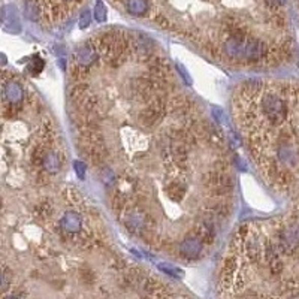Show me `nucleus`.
Here are the masks:
<instances>
[{"label":"nucleus","mask_w":299,"mask_h":299,"mask_svg":"<svg viewBox=\"0 0 299 299\" xmlns=\"http://www.w3.org/2000/svg\"><path fill=\"white\" fill-rule=\"evenodd\" d=\"M224 50L234 58H247V60H259L265 54L263 42L257 39H247L244 35L230 36L224 44Z\"/></svg>","instance_id":"1"},{"label":"nucleus","mask_w":299,"mask_h":299,"mask_svg":"<svg viewBox=\"0 0 299 299\" xmlns=\"http://www.w3.org/2000/svg\"><path fill=\"white\" fill-rule=\"evenodd\" d=\"M262 111L267 117V120L272 124H281L287 118V105L286 102L275 96V94H267L262 99Z\"/></svg>","instance_id":"2"},{"label":"nucleus","mask_w":299,"mask_h":299,"mask_svg":"<svg viewBox=\"0 0 299 299\" xmlns=\"http://www.w3.org/2000/svg\"><path fill=\"white\" fill-rule=\"evenodd\" d=\"M163 117V105L162 104H153L148 108H145L139 114V121L145 126H153L159 123Z\"/></svg>","instance_id":"3"},{"label":"nucleus","mask_w":299,"mask_h":299,"mask_svg":"<svg viewBox=\"0 0 299 299\" xmlns=\"http://www.w3.org/2000/svg\"><path fill=\"white\" fill-rule=\"evenodd\" d=\"M3 96H5L6 102H9L11 105H17L24 99V91L18 82L9 81L3 87Z\"/></svg>","instance_id":"4"},{"label":"nucleus","mask_w":299,"mask_h":299,"mask_svg":"<svg viewBox=\"0 0 299 299\" xmlns=\"http://www.w3.org/2000/svg\"><path fill=\"white\" fill-rule=\"evenodd\" d=\"M204 250V244H202V240H197V238H187L184 240L181 245H180V251L184 257H189V259H194L197 257Z\"/></svg>","instance_id":"5"},{"label":"nucleus","mask_w":299,"mask_h":299,"mask_svg":"<svg viewBox=\"0 0 299 299\" xmlns=\"http://www.w3.org/2000/svg\"><path fill=\"white\" fill-rule=\"evenodd\" d=\"M60 224H61V229H63V230L71 232V234H75V232H80V230H81L82 218L80 214L69 211V213H66V214L63 216Z\"/></svg>","instance_id":"6"},{"label":"nucleus","mask_w":299,"mask_h":299,"mask_svg":"<svg viewBox=\"0 0 299 299\" xmlns=\"http://www.w3.org/2000/svg\"><path fill=\"white\" fill-rule=\"evenodd\" d=\"M94 60H96V50H94V47L85 44V45H82V47H80L77 50V61L81 66H90Z\"/></svg>","instance_id":"7"},{"label":"nucleus","mask_w":299,"mask_h":299,"mask_svg":"<svg viewBox=\"0 0 299 299\" xmlns=\"http://www.w3.org/2000/svg\"><path fill=\"white\" fill-rule=\"evenodd\" d=\"M166 193L172 201H181L187 193V186L181 181H174L169 186H166Z\"/></svg>","instance_id":"8"},{"label":"nucleus","mask_w":299,"mask_h":299,"mask_svg":"<svg viewBox=\"0 0 299 299\" xmlns=\"http://www.w3.org/2000/svg\"><path fill=\"white\" fill-rule=\"evenodd\" d=\"M127 6V11L135 15V17H139V15H144L148 9V2L147 0H127L126 3Z\"/></svg>","instance_id":"9"},{"label":"nucleus","mask_w":299,"mask_h":299,"mask_svg":"<svg viewBox=\"0 0 299 299\" xmlns=\"http://www.w3.org/2000/svg\"><path fill=\"white\" fill-rule=\"evenodd\" d=\"M42 164L48 172H57L60 169V159L55 153L50 151L42 157Z\"/></svg>","instance_id":"10"},{"label":"nucleus","mask_w":299,"mask_h":299,"mask_svg":"<svg viewBox=\"0 0 299 299\" xmlns=\"http://www.w3.org/2000/svg\"><path fill=\"white\" fill-rule=\"evenodd\" d=\"M94 17H96V20L97 21H105L107 20V8H105V5L99 0L97 3H96V6H94Z\"/></svg>","instance_id":"11"},{"label":"nucleus","mask_w":299,"mask_h":299,"mask_svg":"<svg viewBox=\"0 0 299 299\" xmlns=\"http://www.w3.org/2000/svg\"><path fill=\"white\" fill-rule=\"evenodd\" d=\"M24 8H26V14H27V17L30 20H36L38 18V5H36L35 0H27Z\"/></svg>","instance_id":"12"},{"label":"nucleus","mask_w":299,"mask_h":299,"mask_svg":"<svg viewBox=\"0 0 299 299\" xmlns=\"http://www.w3.org/2000/svg\"><path fill=\"white\" fill-rule=\"evenodd\" d=\"M42 69H44V60H41L39 57H36L30 64H28V71L33 74V75H36V74H39V72H42Z\"/></svg>","instance_id":"13"},{"label":"nucleus","mask_w":299,"mask_h":299,"mask_svg":"<svg viewBox=\"0 0 299 299\" xmlns=\"http://www.w3.org/2000/svg\"><path fill=\"white\" fill-rule=\"evenodd\" d=\"M160 270H163L166 274H169V275H172V277H181L183 275V272L180 271V270H175V268H172V267H166V265H162L160 267Z\"/></svg>","instance_id":"14"},{"label":"nucleus","mask_w":299,"mask_h":299,"mask_svg":"<svg viewBox=\"0 0 299 299\" xmlns=\"http://www.w3.org/2000/svg\"><path fill=\"white\" fill-rule=\"evenodd\" d=\"M90 24V14L88 12H84L81 17V20H80V27L84 28L87 27Z\"/></svg>","instance_id":"15"},{"label":"nucleus","mask_w":299,"mask_h":299,"mask_svg":"<svg viewBox=\"0 0 299 299\" xmlns=\"http://www.w3.org/2000/svg\"><path fill=\"white\" fill-rule=\"evenodd\" d=\"M75 169H77V174H78V177L80 178H84V174H85V166L81 162H75Z\"/></svg>","instance_id":"16"},{"label":"nucleus","mask_w":299,"mask_h":299,"mask_svg":"<svg viewBox=\"0 0 299 299\" xmlns=\"http://www.w3.org/2000/svg\"><path fill=\"white\" fill-rule=\"evenodd\" d=\"M6 299H20V298H17V296H9V298H6Z\"/></svg>","instance_id":"17"},{"label":"nucleus","mask_w":299,"mask_h":299,"mask_svg":"<svg viewBox=\"0 0 299 299\" xmlns=\"http://www.w3.org/2000/svg\"><path fill=\"white\" fill-rule=\"evenodd\" d=\"M63 2H74V0H63Z\"/></svg>","instance_id":"18"}]
</instances>
